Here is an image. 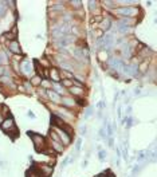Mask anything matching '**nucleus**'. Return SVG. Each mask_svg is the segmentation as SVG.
Segmentation results:
<instances>
[{
    "instance_id": "obj_9",
    "label": "nucleus",
    "mask_w": 157,
    "mask_h": 177,
    "mask_svg": "<svg viewBox=\"0 0 157 177\" xmlns=\"http://www.w3.org/2000/svg\"><path fill=\"white\" fill-rule=\"evenodd\" d=\"M7 50L12 54V55H20L23 54L22 51V47H20V43L19 40H11V42H7Z\"/></svg>"
},
{
    "instance_id": "obj_10",
    "label": "nucleus",
    "mask_w": 157,
    "mask_h": 177,
    "mask_svg": "<svg viewBox=\"0 0 157 177\" xmlns=\"http://www.w3.org/2000/svg\"><path fill=\"white\" fill-rule=\"evenodd\" d=\"M67 91L70 93V95L74 98H83L86 95V87H79V86H71L70 89H67Z\"/></svg>"
},
{
    "instance_id": "obj_15",
    "label": "nucleus",
    "mask_w": 157,
    "mask_h": 177,
    "mask_svg": "<svg viewBox=\"0 0 157 177\" xmlns=\"http://www.w3.org/2000/svg\"><path fill=\"white\" fill-rule=\"evenodd\" d=\"M51 90L55 91L58 95H60V97H63V95H66V89L62 86L60 83H51Z\"/></svg>"
},
{
    "instance_id": "obj_5",
    "label": "nucleus",
    "mask_w": 157,
    "mask_h": 177,
    "mask_svg": "<svg viewBox=\"0 0 157 177\" xmlns=\"http://www.w3.org/2000/svg\"><path fill=\"white\" fill-rule=\"evenodd\" d=\"M102 16H104V19H102V22L99 23L98 28H99L104 34L110 32V30H112V27H113V19H112L113 15H108V14H105V12H104Z\"/></svg>"
},
{
    "instance_id": "obj_14",
    "label": "nucleus",
    "mask_w": 157,
    "mask_h": 177,
    "mask_svg": "<svg viewBox=\"0 0 157 177\" xmlns=\"http://www.w3.org/2000/svg\"><path fill=\"white\" fill-rule=\"evenodd\" d=\"M97 58L101 63H106L108 59L110 58V51H109V50H98Z\"/></svg>"
},
{
    "instance_id": "obj_40",
    "label": "nucleus",
    "mask_w": 157,
    "mask_h": 177,
    "mask_svg": "<svg viewBox=\"0 0 157 177\" xmlns=\"http://www.w3.org/2000/svg\"><path fill=\"white\" fill-rule=\"evenodd\" d=\"M1 90H3V86H1V85H0V93H1Z\"/></svg>"
},
{
    "instance_id": "obj_12",
    "label": "nucleus",
    "mask_w": 157,
    "mask_h": 177,
    "mask_svg": "<svg viewBox=\"0 0 157 177\" xmlns=\"http://www.w3.org/2000/svg\"><path fill=\"white\" fill-rule=\"evenodd\" d=\"M60 105H62L63 108L66 109H74L77 108V103H75V98L71 97V95H63L62 99H60Z\"/></svg>"
},
{
    "instance_id": "obj_28",
    "label": "nucleus",
    "mask_w": 157,
    "mask_h": 177,
    "mask_svg": "<svg viewBox=\"0 0 157 177\" xmlns=\"http://www.w3.org/2000/svg\"><path fill=\"white\" fill-rule=\"evenodd\" d=\"M23 86L26 87L27 93H31V91H32V85L30 83V81H24V82H23Z\"/></svg>"
},
{
    "instance_id": "obj_7",
    "label": "nucleus",
    "mask_w": 157,
    "mask_h": 177,
    "mask_svg": "<svg viewBox=\"0 0 157 177\" xmlns=\"http://www.w3.org/2000/svg\"><path fill=\"white\" fill-rule=\"evenodd\" d=\"M55 114L58 115L59 118H62L65 122L71 121V119L75 117V115H74V113L70 110V109H66V108H63V106H62V108H58V110H56Z\"/></svg>"
},
{
    "instance_id": "obj_32",
    "label": "nucleus",
    "mask_w": 157,
    "mask_h": 177,
    "mask_svg": "<svg viewBox=\"0 0 157 177\" xmlns=\"http://www.w3.org/2000/svg\"><path fill=\"white\" fill-rule=\"evenodd\" d=\"M11 34L12 35H15V36H17V27H16V24H14V27L11 28Z\"/></svg>"
},
{
    "instance_id": "obj_35",
    "label": "nucleus",
    "mask_w": 157,
    "mask_h": 177,
    "mask_svg": "<svg viewBox=\"0 0 157 177\" xmlns=\"http://www.w3.org/2000/svg\"><path fill=\"white\" fill-rule=\"evenodd\" d=\"M109 148H114V140H113V137H109Z\"/></svg>"
},
{
    "instance_id": "obj_17",
    "label": "nucleus",
    "mask_w": 157,
    "mask_h": 177,
    "mask_svg": "<svg viewBox=\"0 0 157 177\" xmlns=\"http://www.w3.org/2000/svg\"><path fill=\"white\" fill-rule=\"evenodd\" d=\"M99 4H102V7H104L105 10H112V11L118 7V6H117L118 1H110V0H105V1H101Z\"/></svg>"
},
{
    "instance_id": "obj_41",
    "label": "nucleus",
    "mask_w": 157,
    "mask_h": 177,
    "mask_svg": "<svg viewBox=\"0 0 157 177\" xmlns=\"http://www.w3.org/2000/svg\"><path fill=\"white\" fill-rule=\"evenodd\" d=\"M94 177H101V176H99V174H97V176H94Z\"/></svg>"
},
{
    "instance_id": "obj_11",
    "label": "nucleus",
    "mask_w": 157,
    "mask_h": 177,
    "mask_svg": "<svg viewBox=\"0 0 157 177\" xmlns=\"http://www.w3.org/2000/svg\"><path fill=\"white\" fill-rule=\"evenodd\" d=\"M49 79L51 83H60V71L58 67H50L49 69Z\"/></svg>"
},
{
    "instance_id": "obj_31",
    "label": "nucleus",
    "mask_w": 157,
    "mask_h": 177,
    "mask_svg": "<svg viewBox=\"0 0 157 177\" xmlns=\"http://www.w3.org/2000/svg\"><path fill=\"white\" fill-rule=\"evenodd\" d=\"M105 106H106V103H105L104 101H99L97 103V109H98V110H101V111H102V109H104Z\"/></svg>"
},
{
    "instance_id": "obj_25",
    "label": "nucleus",
    "mask_w": 157,
    "mask_h": 177,
    "mask_svg": "<svg viewBox=\"0 0 157 177\" xmlns=\"http://www.w3.org/2000/svg\"><path fill=\"white\" fill-rule=\"evenodd\" d=\"M40 87L44 89V90H50V89H51V81H50V79H43L42 83H40Z\"/></svg>"
},
{
    "instance_id": "obj_38",
    "label": "nucleus",
    "mask_w": 157,
    "mask_h": 177,
    "mask_svg": "<svg viewBox=\"0 0 157 177\" xmlns=\"http://www.w3.org/2000/svg\"><path fill=\"white\" fill-rule=\"evenodd\" d=\"M134 94H136V95L140 94V87H136V89H134Z\"/></svg>"
},
{
    "instance_id": "obj_36",
    "label": "nucleus",
    "mask_w": 157,
    "mask_h": 177,
    "mask_svg": "<svg viewBox=\"0 0 157 177\" xmlns=\"http://www.w3.org/2000/svg\"><path fill=\"white\" fill-rule=\"evenodd\" d=\"M6 118H7V117H6V115H4L3 113H1V111H0V124H1V122H3L4 119H6Z\"/></svg>"
},
{
    "instance_id": "obj_8",
    "label": "nucleus",
    "mask_w": 157,
    "mask_h": 177,
    "mask_svg": "<svg viewBox=\"0 0 157 177\" xmlns=\"http://www.w3.org/2000/svg\"><path fill=\"white\" fill-rule=\"evenodd\" d=\"M35 169L38 170L42 177H50L54 172V167L51 164H39V167H34Z\"/></svg>"
},
{
    "instance_id": "obj_39",
    "label": "nucleus",
    "mask_w": 157,
    "mask_h": 177,
    "mask_svg": "<svg viewBox=\"0 0 157 177\" xmlns=\"http://www.w3.org/2000/svg\"><path fill=\"white\" fill-rule=\"evenodd\" d=\"M81 133H82V134H86V126H83V128H82V130H81Z\"/></svg>"
},
{
    "instance_id": "obj_27",
    "label": "nucleus",
    "mask_w": 157,
    "mask_h": 177,
    "mask_svg": "<svg viewBox=\"0 0 157 177\" xmlns=\"http://www.w3.org/2000/svg\"><path fill=\"white\" fill-rule=\"evenodd\" d=\"M93 111H94V109L89 106V108L86 109V113H85V115H83V118H85V119H87V118H90L91 115H93Z\"/></svg>"
},
{
    "instance_id": "obj_26",
    "label": "nucleus",
    "mask_w": 157,
    "mask_h": 177,
    "mask_svg": "<svg viewBox=\"0 0 157 177\" xmlns=\"http://www.w3.org/2000/svg\"><path fill=\"white\" fill-rule=\"evenodd\" d=\"M106 150H104V149H101V150H98V160L99 161H104L105 158H106Z\"/></svg>"
},
{
    "instance_id": "obj_20",
    "label": "nucleus",
    "mask_w": 157,
    "mask_h": 177,
    "mask_svg": "<svg viewBox=\"0 0 157 177\" xmlns=\"http://www.w3.org/2000/svg\"><path fill=\"white\" fill-rule=\"evenodd\" d=\"M60 71V79H74V73H70L66 70H59Z\"/></svg>"
},
{
    "instance_id": "obj_30",
    "label": "nucleus",
    "mask_w": 157,
    "mask_h": 177,
    "mask_svg": "<svg viewBox=\"0 0 157 177\" xmlns=\"http://www.w3.org/2000/svg\"><path fill=\"white\" fill-rule=\"evenodd\" d=\"M81 145H82V138H78L77 142H75V150H77V152L81 150Z\"/></svg>"
},
{
    "instance_id": "obj_13",
    "label": "nucleus",
    "mask_w": 157,
    "mask_h": 177,
    "mask_svg": "<svg viewBox=\"0 0 157 177\" xmlns=\"http://www.w3.org/2000/svg\"><path fill=\"white\" fill-rule=\"evenodd\" d=\"M47 99H50L54 105H60V99H62V97L58 95L55 91H52L51 89H50V90H47Z\"/></svg>"
},
{
    "instance_id": "obj_22",
    "label": "nucleus",
    "mask_w": 157,
    "mask_h": 177,
    "mask_svg": "<svg viewBox=\"0 0 157 177\" xmlns=\"http://www.w3.org/2000/svg\"><path fill=\"white\" fill-rule=\"evenodd\" d=\"M69 4H71V7L77 11V10H81V8H82L83 1H81V0H73V1H69Z\"/></svg>"
},
{
    "instance_id": "obj_18",
    "label": "nucleus",
    "mask_w": 157,
    "mask_h": 177,
    "mask_svg": "<svg viewBox=\"0 0 157 177\" xmlns=\"http://www.w3.org/2000/svg\"><path fill=\"white\" fill-rule=\"evenodd\" d=\"M42 81H43L42 76H39V75H36V74H34V75L30 78V83L32 85V87H40Z\"/></svg>"
},
{
    "instance_id": "obj_21",
    "label": "nucleus",
    "mask_w": 157,
    "mask_h": 177,
    "mask_svg": "<svg viewBox=\"0 0 157 177\" xmlns=\"http://www.w3.org/2000/svg\"><path fill=\"white\" fill-rule=\"evenodd\" d=\"M87 4H89V10H90L91 14H94L95 11H97V8L99 7V6H98V4H99V1H95V0H90Z\"/></svg>"
},
{
    "instance_id": "obj_1",
    "label": "nucleus",
    "mask_w": 157,
    "mask_h": 177,
    "mask_svg": "<svg viewBox=\"0 0 157 177\" xmlns=\"http://www.w3.org/2000/svg\"><path fill=\"white\" fill-rule=\"evenodd\" d=\"M113 14L115 16L121 19V17H129V19H137V16H140V8L133 7V6H121L117 7L115 10H113Z\"/></svg>"
},
{
    "instance_id": "obj_34",
    "label": "nucleus",
    "mask_w": 157,
    "mask_h": 177,
    "mask_svg": "<svg viewBox=\"0 0 157 177\" xmlns=\"http://www.w3.org/2000/svg\"><path fill=\"white\" fill-rule=\"evenodd\" d=\"M4 101H6V95H4L3 91H1V93H0V105H3Z\"/></svg>"
},
{
    "instance_id": "obj_24",
    "label": "nucleus",
    "mask_w": 157,
    "mask_h": 177,
    "mask_svg": "<svg viewBox=\"0 0 157 177\" xmlns=\"http://www.w3.org/2000/svg\"><path fill=\"white\" fill-rule=\"evenodd\" d=\"M60 85L67 90V89H70V87L73 86V79H62L60 81Z\"/></svg>"
},
{
    "instance_id": "obj_2",
    "label": "nucleus",
    "mask_w": 157,
    "mask_h": 177,
    "mask_svg": "<svg viewBox=\"0 0 157 177\" xmlns=\"http://www.w3.org/2000/svg\"><path fill=\"white\" fill-rule=\"evenodd\" d=\"M28 137L31 138L32 144H34V148L36 152H40L42 153L43 150L47 148V141H46V138L43 137L42 134H38V133H34V132H27Z\"/></svg>"
},
{
    "instance_id": "obj_3",
    "label": "nucleus",
    "mask_w": 157,
    "mask_h": 177,
    "mask_svg": "<svg viewBox=\"0 0 157 177\" xmlns=\"http://www.w3.org/2000/svg\"><path fill=\"white\" fill-rule=\"evenodd\" d=\"M0 128H1V130L6 133H8V134H12L14 137H16L17 135V128H16V124H15V119L12 117H7L6 119H4L1 124H0Z\"/></svg>"
},
{
    "instance_id": "obj_33",
    "label": "nucleus",
    "mask_w": 157,
    "mask_h": 177,
    "mask_svg": "<svg viewBox=\"0 0 157 177\" xmlns=\"http://www.w3.org/2000/svg\"><path fill=\"white\" fill-rule=\"evenodd\" d=\"M134 167H136V168L132 170V176L133 177L136 176V173H138V170H140V165H134Z\"/></svg>"
},
{
    "instance_id": "obj_4",
    "label": "nucleus",
    "mask_w": 157,
    "mask_h": 177,
    "mask_svg": "<svg viewBox=\"0 0 157 177\" xmlns=\"http://www.w3.org/2000/svg\"><path fill=\"white\" fill-rule=\"evenodd\" d=\"M19 67H20V73L22 76H27V78H31L35 74L34 71V63L30 62L28 59H23L20 63H19Z\"/></svg>"
},
{
    "instance_id": "obj_19",
    "label": "nucleus",
    "mask_w": 157,
    "mask_h": 177,
    "mask_svg": "<svg viewBox=\"0 0 157 177\" xmlns=\"http://www.w3.org/2000/svg\"><path fill=\"white\" fill-rule=\"evenodd\" d=\"M38 63L43 67V69H50V67H51V58L47 59L46 56H43L42 59H38Z\"/></svg>"
},
{
    "instance_id": "obj_23",
    "label": "nucleus",
    "mask_w": 157,
    "mask_h": 177,
    "mask_svg": "<svg viewBox=\"0 0 157 177\" xmlns=\"http://www.w3.org/2000/svg\"><path fill=\"white\" fill-rule=\"evenodd\" d=\"M7 1H0V17H3L7 12Z\"/></svg>"
},
{
    "instance_id": "obj_29",
    "label": "nucleus",
    "mask_w": 157,
    "mask_h": 177,
    "mask_svg": "<svg viewBox=\"0 0 157 177\" xmlns=\"http://www.w3.org/2000/svg\"><path fill=\"white\" fill-rule=\"evenodd\" d=\"M16 90L19 91V93H23V94L27 93V90H26V87L23 86V83H17L16 85Z\"/></svg>"
},
{
    "instance_id": "obj_37",
    "label": "nucleus",
    "mask_w": 157,
    "mask_h": 177,
    "mask_svg": "<svg viewBox=\"0 0 157 177\" xmlns=\"http://www.w3.org/2000/svg\"><path fill=\"white\" fill-rule=\"evenodd\" d=\"M27 115H28V117H30V118H32V119H34V118H35V114H34V113H32V111H28V113H27Z\"/></svg>"
},
{
    "instance_id": "obj_16",
    "label": "nucleus",
    "mask_w": 157,
    "mask_h": 177,
    "mask_svg": "<svg viewBox=\"0 0 157 177\" xmlns=\"http://www.w3.org/2000/svg\"><path fill=\"white\" fill-rule=\"evenodd\" d=\"M50 146L54 149V152H55L56 154H60V153H63V150H65V145H62L60 142H56V141H52V140H50Z\"/></svg>"
},
{
    "instance_id": "obj_6",
    "label": "nucleus",
    "mask_w": 157,
    "mask_h": 177,
    "mask_svg": "<svg viewBox=\"0 0 157 177\" xmlns=\"http://www.w3.org/2000/svg\"><path fill=\"white\" fill-rule=\"evenodd\" d=\"M52 130H54L56 134L59 135V140H60V142H62V145H70V144H71V141H73V137H70V135L67 134L63 129L52 126Z\"/></svg>"
}]
</instances>
